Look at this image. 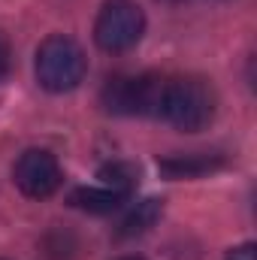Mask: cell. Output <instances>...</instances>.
Returning <instances> with one entry per match:
<instances>
[{
    "instance_id": "cell-1",
    "label": "cell",
    "mask_w": 257,
    "mask_h": 260,
    "mask_svg": "<svg viewBox=\"0 0 257 260\" xmlns=\"http://www.w3.org/2000/svg\"><path fill=\"white\" fill-rule=\"evenodd\" d=\"M215 91L206 79L197 76H179L167 79L164 100H160V118L176 130L200 133L215 121Z\"/></svg>"
},
{
    "instance_id": "cell-2",
    "label": "cell",
    "mask_w": 257,
    "mask_h": 260,
    "mask_svg": "<svg viewBox=\"0 0 257 260\" xmlns=\"http://www.w3.org/2000/svg\"><path fill=\"white\" fill-rule=\"evenodd\" d=\"M34 70H37L40 88H46L49 94H67V91H73L85 82L88 58H85L82 46L73 37L52 34L40 43Z\"/></svg>"
},
{
    "instance_id": "cell-3",
    "label": "cell",
    "mask_w": 257,
    "mask_h": 260,
    "mask_svg": "<svg viewBox=\"0 0 257 260\" xmlns=\"http://www.w3.org/2000/svg\"><path fill=\"white\" fill-rule=\"evenodd\" d=\"M167 79L157 73L142 76H112L103 85V106L115 115H151L160 118V100H164Z\"/></svg>"
},
{
    "instance_id": "cell-4",
    "label": "cell",
    "mask_w": 257,
    "mask_h": 260,
    "mask_svg": "<svg viewBox=\"0 0 257 260\" xmlns=\"http://www.w3.org/2000/svg\"><path fill=\"white\" fill-rule=\"evenodd\" d=\"M145 34V12L133 0H106L94 18V43L109 55L130 52Z\"/></svg>"
},
{
    "instance_id": "cell-5",
    "label": "cell",
    "mask_w": 257,
    "mask_h": 260,
    "mask_svg": "<svg viewBox=\"0 0 257 260\" xmlns=\"http://www.w3.org/2000/svg\"><path fill=\"white\" fill-rule=\"evenodd\" d=\"M12 182L30 200H49L64 185V170L52 151L27 148L24 154H18V160L12 167Z\"/></svg>"
},
{
    "instance_id": "cell-6",
    "label": "cell",
    "mask_w": 257,
    "mask_h": 260,
    "mask_svg": "<svg viewBox=\"0 0 257 260\" xmlns=\"http://www.w3.org/2000/svg\"><path fill=\"white\" fill-rule=\"evenodd\" d=\"M221 167H224V154H218V151H188V154H170V157L157 160V170L173 182L176 179H200Z\"/></svg>"
},
{
    "instance_id": "cell-7",
    "label": "cell",
    "mask_w": 257,
    "mask_h": 260,
    "mask_svg": "<svg viewBox=\"0 0 257 260\" xmlns=\"http://www.w3.org/2000/svg\"><path fill=\"white\" fill-rule=\"evenodd\" d=\"M130 197L118 194V191H109V188H76L70 191V206L82 209V212H91V215H106V212H115L121 203H127Z\"/></svg>"
},
{
    "instance_id": "cell-8",
    "label": "cell",
    "mask_w": 257,
    "mask_h": 260,
    "mask_svg": "<svg viewBox=\"0 0 257 260\" xmlns=\"http://www.w3.org/2000/svg\"><path fill=\"white\" fill-rule=\"evenodd\" d=\"M160 212H164V200L148 197V200L136 203L127 215H124V221H121V227H118V236H121V239H130V236H142V233H148V230L157 224Z\"/></svg>"
},
{
    "instance_id": "cell-9",
    "label": "cell",
    "mask_w": 257,
    "mask_h": 260,
    "mask_svg": "<svg viewBox=\"0 0 257 260\" xmlns=\"http://www.w3.org/2000/svg\"><path fill=\"white\" fill-rule=\"evenodd\" d=\"M100 185L109 188V191H118L124 197H133L136 191V182H139V173L133 164H124V160H115V164H106L100 173H97Z\"/></svg>"
},
{
    "instance_id": "cell-10",
    "label": "cell",
    "mask_w": 257,
    "mask_h": 260,
    "mask_svg": "<svg viewBox=\"0 0 257 260\" xmlns=\"http://www.w3.org/2000/svg\"><path fill=\"white\" fill-rule=\"evenodd\" d=\"M9 70H12V49H9V40L0 34V82L9 76Z\"/></svg>"
},
{
    "instance_id": "cell-11",
    "label": "cell",
    "mask_w": 257,
    "mask_h": 260,
    "mask_svg": "<svg viewBox=\"0 0 257 260\" xmlns=\"http://www.w3.org/2000/svg\"><path fill=\"white\" fill-rule=\"evenodd\" d=\"M227 260H257L254 257V242H245V245H239V248H233Z\"/></svg>"
},
{
    "instance_id": "cell-12",
    "label": "cell",
    "mask_w": 257,
    "mask_h": 260,
    "mask_svg": "<svg viewBox=\"0 0 257 260\" xmlns=\"http://www.w3.org/2000/svg\"><path fill=\"white\" fill-rule=\"evenodd\" d=\"M121 260H142V257H121Z\"/></svg>"
}]
</instances>
